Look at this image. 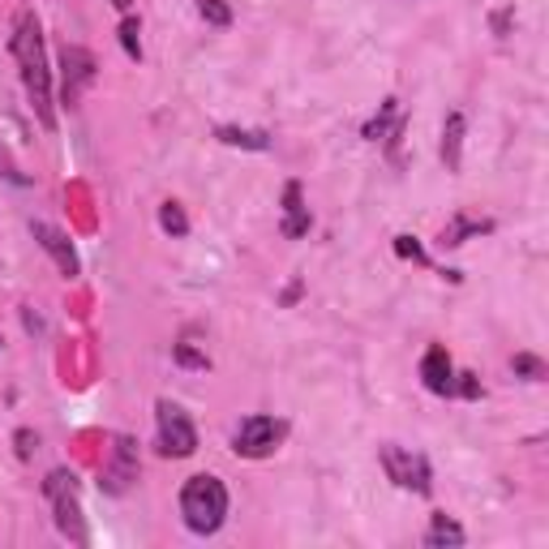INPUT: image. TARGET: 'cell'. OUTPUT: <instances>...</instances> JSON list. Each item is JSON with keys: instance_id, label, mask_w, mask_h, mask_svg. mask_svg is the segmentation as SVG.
<instances>
[{"instance_id": "obj_11", "label": "cell", "mask_w": 549, "mask_h": 549, "mask_svg": "<svg viewBox=\"0 0 549 549\" xmlns=\"http://www.w3.org/2000/svg\"><path fill=\"white\" fill-rule=\"evenodd\" d=\"M442 159L451 172H459V164H464V117L459 112H451L442 125Z\"/></svg>"}, {"instance_id": "obj_19", "label": "cell", "mask_w": 549, "mask_h": 549, "mask_svg": "<svg viewBox=\"0 0 549 549\" xmlns=\"http://www.w3.org/2000/svg\"><path fill=\"white\" fill-rule=\"evenodd\" d=\"M120 48L129 52V61H142V39H138V18L120 22Z\"/></svg>"}, {"instance_id": "obj_4", "label": "cell", "mask_w": 549, "mask_h": 549, "mask_svg": "<svg viewBox=\"0 0 549 549\" xmlns=\"http://www.w3.org/2000/svg\"><path fill=\"white\" fill-rule=\"evenodd\" d=\"M44 494H48L52 506H56L61 532L82 545V541H86V528H82V511H77V477H73V472H52V477L44 480Z\"/></svg>"}, {"instance_id": "obj_7", "label": "cell", "mask_w": 549, "mask_h": 549, "mask_svg": "<svg viewBox=\"0 0 549 549\" xmlns=\"http://www.w3.org/2000/svg\"><path fill=\"white\" fill-rule=\"evenodd\" d=\"M61 91H65V103H77V95L95 82V56L86 48H77V44H65L61 52Z\"/></svg>"}, {"instance_id": "obj_12", "label": "cell", "mask_w": 549, "mask_h": 549, "mask_svg": "<svg viewBox=\"0 0 549 549\" xmlns=\"http://www.w3.org/2000/svg\"><path fill=\"white\" fill-rule=\"evenodd\" d=\"M138 477V464H133V442L129 438H120L117 442V464H112V472H108V489L112 494H120L129 480Z\"/></svg>"}, {"instance_id": "obj_10", "label": "cell", "mask_w": 549, "mask_h": 549, "mask_svg": "<svg viewBox=\"0 0 549 549\" xmlns=\"http://www.w3.org/2000/svg\"><path fill=\"white\" fill-rule=\"evenodd\" d=\"M310 223H313V219H310V206L301 202V185L292 181V185L284 190V237L287 240L305 237V232H310Z\"/></svg>"}, {"instance_id": "obj_21", "label": "cell", "mask_w": 549, "mask_h": 549, "mask_svg": "<svg viewBox=\"0 0 549 549\" xmlns=\"http://www.w3.org/2000/svg\"><path fill=\"white\" fill-rule=\"evenodd\" d=\"M515 374H524L528 383H541V378H545V365L537 357H528V352H520V357H515Z\"/></svg>"}, {"instance_id": "obj_3", "label": "cell", "mask_w": 549, "mask_h": 549, "mask_svg": "<svg viewBox=\"0 0 549 549\" xmlns=\"http://www.w3.org/2000/svg\"><path fill=\"white\" fill-rule=\"evenodd\" d=\"M155 421H159V455H172V459H185V455L198 451V430L185 416V408L159 400L155 408Z\"/></svg>"}, {"instance_id": "obj_2", "label": "cell", "mask_w": 549, "mask_h": 549, "mask_svg": "<svg viewBox=\"0 0 549 549\" xmlns=\"http://www.w3.org/2000/svg\"><path fill=\"white\" fill-rule=\"evenodd\" d=\"M181 515H185V524L198 537L219 532L223 515H228V489H223V480L211 477V472H198V477L185 480V489H181Z\"/></svg>"}, {"instance_id": "obj_20", "label": "cell", "mask_w": 549, "mask_h": 549, "mask_svg": "<svg viewBox=\"0 0 549 549\" xmlns=\"http://www.w3.org/2000/svg\"><path fill=\"white\" fill-rule=\"evenodd\" d=\"M395 254H400V258H412L416 266H430V254L421 249L416 237H395Z\"/></svg>"}, {"instance_id": "obj_9", "label": "cell", "mask_w": 549, "mask_h": 549, "mask_svg": "<svg viewBox=\"0 0 549 549\" xmlns=\"http://www.w3.org/2000/svg\"><path fill=\"white\" fill-rule=\"evenodd\" d=\"M421 378H425V386H430L433 395H451L455 369H451L447 348H430V352H425V360H421Z\"/></svg>"}, {"instance_id": "obj_13", "label": "cell", "mask_w": 549, "mask_h": 549, "mask_svg": "<svg viewBox=\"0 0 549 549\" xmlns=\"http://www.w3.org/2000/svg\"><path fill=\"white\" fill-rule=\"evenodd\" d=\"M215 138L223 146H240V150H266V146H270V133H266V129H237V125L215 129Z\"/></svg>"}, {"instance_id": "obj_24", "label": "cell", "mask_w": 549, "mask_h": 549, "mask_svg": "<svg viewBox=\"0 0 549 549\" xmlns=\"http://www.w3.org/2000/svg\"><path fill=\"white\" fill-rule=\"evenodd\" d=\"M13 442H18V455H22V459H30V451L39 447V442H35V433H30V430H18V438H13Z\"/></svg>"}, {"instance_id": "obj_8", "label": "cell", "mask_w": 549, "mask_h": 549, "mask_svg": "<svg viewBox=\"0 0 549 549\" xmlns=\"http://www.w3.org/2000/svg\"><path fill=\"white\" fill-rule=\"evenodd\" d=\"M35 240H39V245L52 254V262L61 266V275H65V279H69V275H77V254H73L69 237H65L61 228H52V223H35Z\"/></svg>"}, {"instance_id": "obj_22", "label": "cell", "mask_w": 549, "mask_h": 549, "mask_svg": "<svg viewBox=\"0 0 549 549\" xmlns=\"http://www.w3.org/2000/svg\"><path fill=\"white\" fill-rule=\"evenodd\" d=\"M172 357L181 360V365H190V369H206L211 360H206V352H198V348H190V343H176L172 348Z\"/></svg>"}, {"instance_id": "obj_25", "label": "cell", "mask_w": 549, "mask_h": 549, "mask_svg": "<svg viewBox=\"0 0 549 549\" xmlns=\"http://www.w3.org/2000/svg\"><path fill=\"white\" fill-rule=\"evenodd\" d=\"M112 4H117L120 13H125V9H129V4H133V0H112Z\"/></svg>"}, {"instance_id": "obj_1", "label": "cell", "mask_w": 549, "mask_h": 549, "mask_svg": "<svg viewBox=\"0 0 549 549\" xmlns=\"http://www.w3.org/2000/svg\"><path fill=\"white\" fill-rule=\"evenodd\" d=\"M13 52H18V65H22V82L30 108L44 129H56V112H52V77H48V56H44V30L39 18L26 9L18 18V35H13Z\"/></svg>"}, {"instance_id": "obj_15", "label": "cell", "mask_w": 549, "mask_h": 549, "mask_svg": "<svg viewBox=\"0 0 549 549\" xmlns=\"http://www.w3.org/2000/svg\"><path fill=\"white\" fill-rule=\"evenodd\" d=\"M489 228H494V223H485V219H464V215H459L451 228L442 232V245H447V249H455V245H464L468 237H480V232H489Z\"/></svg>"}, {"instance_id": "obj_17", "label": "cell", "mask_w": 549, "mask_h": 549, "mask_svg": "<svg viewBox=\"0 0 549 549\" xmlns=\"http://www.w3.org/2000/svg\"><path fill=\"white\" fill-rule=\"evenodd\" d=\"M391 120H400V103H395V99H386V103H383V112H378V117H374L369 125H365V138H369V142L386 138V133H391Z\"/></svg>"}, {"instance_id": "obj_23", "label": "cell", "mask_w": 549, "mask_h": 549, "mask_svg": "<svg viewBox=\"0 0 549 549\" xmlns=\"http://www.w3.org/2000/svg\"><path fill=\"white\" fill-rule=\"evenodd\" d=\"M451 395H464V400H477L480 395V383L472 378V374H459V383L451 386Z\"/></svg>"}, {"instance_id": "obj_18", "label": "cell", "mask_w": 549, "mask_h": 549, "mask_svg": "<svg viewBox=\"0 0 549 549\" xmlns=\"http://www.w3.org/2000/svg\"><path fill=\"white\" fill-rule=\"evenodd\" d=\"M198 13H202L211 26H232V9H228V0H198Z\"/></svg>"}, {"instance_id": "obj_5", "label": "cell", "mask_w": 549, "mask_h": 549, "mask_svg": "<svg viewBox=\"0 0 549 549\" xmlns=\"http://www.w3.org/2000/svg\"><path fill=\"white\" fill-rule=\"evenodd\" d=\"M383 468L400 489H412V494H430L433 489V472H430V464H425V455L404 451V447L386 442L383 447Z\"/></svg>"}, {"instance_id": "obj_6", "label": "cell", "mask_w": 549, "mask_h": 549, "mask_svg": "<svg viewBox=\"0 0 549 549\" xmlns=\"http://www.w3.org/2000/svg\"><path fill=\"white\" fill-rule=\"evenodd\" d=\"M284 433H287V425L275 421V416H262V412L258 416H245L237 438H232V451L245 455V459H266V455L284 442Z\"/></svg>"}, {"instance_id": "obj_16", "label": "cell", "mask_w": 549, "mask_h": 549, "mask_svg": "<svg viewBox=\"0 0 549 549\" xmlns=\"http://www.w3.org/2000/svg\"><path fill=\"white\" fill-rule=\"evenodd\" d=\"M159 228H164L167 237H185L190 232V219L181 211V202H164L159 206Z\"/></svg>"}, {"instance_id": "obj_14", "label": "cell", "mask_w": 549, "mask_h": 549, "mask_svg": "<svg viewBox=\"0 0 549 549\" xmlns=\"http://www.w3.org/2000/svg\"><path fill=\"white\" fill-rule=\"evenodd\" d=\"M425 545H464V528L447 520V515H433L430 520V532H425Z\"/></svg>"}]
</instances>
